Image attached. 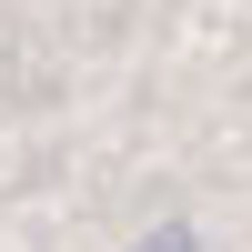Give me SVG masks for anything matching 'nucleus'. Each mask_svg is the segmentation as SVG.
Masks as SVG:
<instances>
[{
  "mask_svg": "<svg viewBox=\"0 0 252 252\" xmlns=\"http://www.w3.org/2000/svg\"><path fill=\"white\" fill-rule=\"evenodd\" d=\"M141 252H202V242H192V232H182V222H161V232H152V242H141Z\"/></svg>",
  "mask_w": 252,
  "mask_h": 252,
  "instance_id": "f257e3e1",
  "label": "nucleus"
}]
</instances>
